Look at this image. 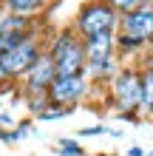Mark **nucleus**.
I'll return each mask as SVG.
<instances>
[{
	"instance_id": "20e7f679",
	"label": "nucleus",
	"mask_w": 153,
	"mask_h": 156,
	"mask_svg": "<svg viewBox=\"0 0 153 156\" xmlns=\"http://www.w3.org/2000/svg\"><path fill=\"white\" fill-rule=\"evenodd\" d=\"M85 94V80L82 74L79 77H57L51 82V88H48V97L54 99V102H77L79 97Z\"/></svg>"
},
{
	"instance_id": "423d86ee",
	"label": "nucleus",
	"mask_w": 153,
	"mask_h": 156,
	"mask_svg": "<svg viewBox=\"0 0 153 156\" xmlns=\"http://www.w3.org/2000/svg\"><path fill=\"white\" fill-rule=\"evenodd\" d=\"M116 99L122 108H136L142 102V80L133 71H125L116 77Z\"/></svg>"
},
{
	"instance_id": "9d476101",
	"label": "nucleus",
	"mask_w": 153,
	"mask_h": 156,
	"mask_svg": "<svg viewBox=\"0 0 153 156\" xmlns=\"http://www.w3.org/2000/svg\"><path fill=\"white\" fill-rule=\"evenodd\" d=\"M142 105L153 108V71H148L142 77Z\"/></svg>"
},
{
	"instance_id": "0eeeda50",
	"label": "nucleus",
	"mask_w": 153,
	"mask_h": 156,
	"mask_svg": "<svg viewBox=\"0 0 153 156\" xmlns=\"http://www.w3.org/2000/svg\"><path fill=\"white\" fill-rule=\"evenodd\" d=\"M57 80V68H54L51 57H37V62L29 68V88L40 91V88H51V82Z\"/></svg>"
},
{
	"instance_id": "39448f33",
	"label": "nucleus",
	"mask_w": 153,
	"mask_h": 156,
	"mask_svg": "<svg viewBox=\"0 0 153 156\" xmlns=\"http://www.w3.org/2000/svg\"><path fill=\"white\" fill-rule=\"evenodd\" d=\"M125 37L136 43L153 37V9H136L125 17Z\"/></svg>"
},
{
	"instance_id": "6e6552de",
	"label": "nucleus",
	"mask_w": 153,
	"mask_h": 156,
	"mask_svg": "<svg viewBox=\"0 0 153 156\" xmlns=\"http://www.w3.org/2000/svg\"><path fill=\"white\" fill-rule=\"evenodd\" d=\"M111 51H113V34L111 31L94 34L85 43V54H88V62L91 66H96V62H111Z\"/></svg>"
},
{
	"instance_id": "f257e3e1",
	"label": "nucleus",
	"mask_w": 153,
	"mask_h": 156,
	"mask_svg": "<svg viewBox=\"0 0 153 156\" xmlns=\"http://www.w3.org/2000/svg\"><path fill=\"white\" fill-rule=\"evenodd\" d=\"M51 60H54V68H57V77H79V68H82V45L71 37V34H62L54 43Z\"/></svg>"
},
{
	"instance_id": "f03ea898",
	"label": "nucleus",
	"mask_w": 153,
	"mask_h": 156,
	"mask_svg": "<svg viewBox=\"0 0 153 156\" xmlns=\"http://www.w3.org/2000/svg\"><path fill=\"white\" fill-rule=\"evenodd\" d=\"M34 62H37V45H34V40H23L20 45H14V48L0 54V80L29 74V68Z\"/></svg>"
},
{
	"instance_id": "f8f14e48",
	"label": "nucleus",
	"mask_w": 153,
	"mask_h": 156,
	"mask_svg": "<svg viewBox=\"0 0 153 156\" xmlns=\"http://www.w3.org/2000/svg\"><path fill=\"white\" fill-rule=\"evenodd\" d=\"M139 3H142V0H111V6H113V9H119V12H128V14H130V12H136V6H139Z\"/></svg>"
},
{
	"instance_id": "7ed1b4c3",
	"label": "nucleus",
	"mask_w": 153,
	"mask_h": 156,
	"mask_svg": "<svg viewBox=\"0 0 153 156\" xmlns=\"http://www.w3.org/2000/svg\"><path fill=\"white\" fill-rule=\"evenodd\" d=\"M113 23H116V12H113V6H102V3H96V6H88L85 12L79 14V31L88 34V37L111 31V29H113Z\"/></svg>"
},
{
	"instance_id": "ddd939ff",
	"label": "nucleus",
	"mask_w": 153,
	"mask_h": 156,
	"mask_svg": "<svg viewBox=\"0 0 153 156\" xmlns=\"http://www.w3.org/2000/svg\"><path fill=\"white\" fill-rule=\"evenodd\" d=\"M60 151H62V156H77V153H79V145L71 142V139H62V148H60Z\"/></svg>"
},
{
	"instance_id": "9b49d317",
	"label": "nucleus",
	"mask_w": 153,
	"mask_h": 156,
	"mask_svg": "<svg viewBox=\"0 0 153 156\" xmlns=\"http://www.w3.org/2000/svg\"><path fill=\"white\" fill-rule=\"evenodd\" d=\"M23 43V34L20 31H14V34H0V54L9 51V48H14V45H20Z\"/></svg>"
},
{
	"instance_id": "1a4fd4ad",
	"label": "nucleus",
	"mask_w": 153,
	"mask_h": 156,
	"mask_svg": "<svg viewBox=\"0 0 153 156\" xmlns=\"http://www.w3.org/2000/svg\"><path fill=\"white\" fill-rule=\"evenodd\" d=\"M9 3V9H12V14H29V12H34V9H37L43 0H6Z\"/></svg>"
},
{
	"instance_id": "2eb2a0df",
	"label": "nucleus",
	"mask_w": 153,
	"mask_h": 156,
	"mask_svg": "<svg viewBox=\"0 0 153 156\" xmlns=\"http://www.w3.org/2000/svg\"><path fill=\"white\" fill-rule=\"evenodd\" d=\"M150 111H153V108H150Z\"/></svg>"
},
{
	"instance_id": "4468645a",
	"label": "nucleus",
	"mask_w": 153,
	"mask_h": 156,
	"mask_svg": "<svg viewBox=\"0 0 153 156\" xmlns=\"http://www.w3.org/2000/svg\"><path fill=\"white\" fill-rule=\"evenodd\" d=\"M60 116H65V108H57V111H40V119H46V122L60 119Z\"/></svg>"
}]
</instances>
